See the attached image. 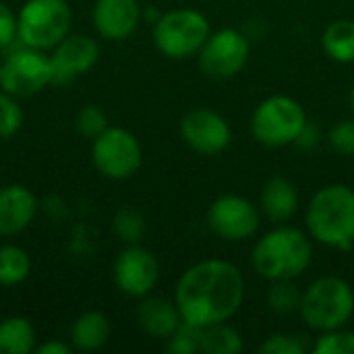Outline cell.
I'll use <instances>...</instances> for the list:
<instances>
[{
	"label": "cell",
	"instance_id": "6da1fadb",
	"mask_svg": "<svg viewBox=\"0 0 354 354\" xmlns=\"http://www.w3.org/2000/svg\"><path fill=\"white\" fill-rule=\"evenodd\" d=\"M245 299L241 270L224 259H205L191 266L178 280L174 303L185 324L207 328L232 319Z\"/></svg>",
	"mask_w": 354,
	"mask_h": 354
},
{
	"label": "cell",
	"instance_id": "7a4b0ae2",
	"mask_svg": "<svg viewBox=\"0 0 354 354\" xmlns=\"http://www.w3.org/2000/svg\"><path fill=\"white\" fill-rule=\"evenodd\" d=\"M313 259V247L309 236L290 226H280L263 234L251 255L255 272L274 280H295L307 272Z\"/></svg>",
	"mask_w": 354,
	"mask_h": 354
},
{
	"label": "cell",
	"instance_id": "3957f363",
	"mask_svg": "<svg viewBox=\"0 0 354 354\" xmlns=\"http://www.w3.org/2000/svg\"><path fill=\"white\" fill-rule=\"evenodd\" d=\"M309 234L332 249L348 251L354 245V191L346 185L319 189L307 205Z\"/></svg>",
	"mask_w": 354,
	"mask_h": 354
},
{
	"label": "cell",
	"instance_id": "277c9868",
	"mask_svg": "<svg viewBox=\"0 0 354 354\" xmlns=\"http://www.w3.org/2000/svg\"><path fill=\"white\" fill-rule=\"evenodd\" d=\"M73 25V10L66 0H27L17 12V39L21 46L50 52Z\"/></svg>",
	"mask_w": 354,
	"mask_h": 354
},
{
	"label": "cell",
	"instance_id": "5b68a950",
	"mask_svg": "<svg viewBox=\"0 0 354 354\" xmlns=\"http://www.w3.org/2000/svg\"><path fill=\"white\" fill-rule=\"evenodd\" d=\"M299 311L305 324L315 332L344 328L354 313L353 288L338 276L319 278L303 292Z\"/></svg>",
	"mask_w": 354,
	"mask_h": 354
},
{
	"label": "cell",
	"instance_id": "8992f818",
	"mask_svg": "<svg viewBox=\"0 0 354 354\" xmlns=\"http://www.w3.org/2000/svg\"><path fill=\"white\" fill-rule=\"evenodd\" d=\"M209 33L207 17L195 8H174L162 12L153 23V44L160 54L172 60L199 54Z\"/></svg>",
	"mask_w": 354,
	"mask_h": 354
},
{
	"label": "cell",
	"instance_id": "52a82bcc",
	"mask_svg": "<svg viewBox=\"0 0 354 354\" xmlns=\"http://www.w3.org/2000/svg\"><path fill=\"white\" fill-rule=\"evenodd\" d=\"M307 129L305 108L288 95L263 100L251 116V133L266 147L297 143Z\"/></svg>",
	"mask_w": 354,
	"mask_h": 354
},
{
	"label": "cell",
	"instance_id": "ba28073f",
	"mask_svg": "<svg viewBox=\"0 0 354 354\" xmlns=\"http://www.w3.org/2000/svg\"><path fill=\"white\" fill-rule=\"evenodd\" d=\"M91 162L102 176L110 180H127L139 172L143 149L131 131L108 127L91 141Z\"/></svg>",
	"mask_w": 354,
	"mask_h": 354
},
{
	"label": "cell",
	"instance_id": "9c48e42d",
	"mask_svg": "<svg viewBox=\"0 0 354 354\" xmlns=\"http://www.w3.org/2000/svg\"><path fill=\"white\" fill-rule=\"evenodd\" d=\"M52 85L50 54L19 46L2 62V87L15 97H29Z\"/></svg>",
	"mask_w": 354,
	"mask_h": 354
},
{
	"label": "cell",
	"instance_id": "30bf717a",
	"mask_svg": "<svg viewBox=\"0 0 354 354\" xmlns=\"http://www.w3.org/2000/svg\"><path fill=\"white\" fill-rule=\"evenodd\" d=\"M251 44L239 29H220L209 33L199 50V68L209 79H230L239 75L249 60Z\"/></svg>",
	"mask_w": 354,
	"mask_h": 354
},
{
	"label": "cell",
	"instance_id": "8fae6325",
	"mask_svg": "<svg viewBox=\"0 0 354 354\" xmlns=\"http://www.w3.org/2000/svg\"><path fill=\"white\" fill-rule=\"evenodd\" d=\"M207 226L224 241H247L259 228V212L241 195H222L207 209Z\"/></svg>",
	"mask_w": 354,
	"mask_h": 354
},
{
	"label": "cell",
	"instance_id": "7c38bea8",
	"mask_svg": "<svg viewBox=\"0 0 354 354\" xmlns=\"http://www.w3.org/2000/svg\"><path fill=\"white\" fill-rule=\"evenodd\" d=\"M116 288L133 299L147 297L160 280V263L156 255L139 245H129L118 253L112 266Z\"/></svg>",
	"mask_w": 354,
	"mask_h": 354
},
{
	"label": "cell",
	"instance_id": "4fadbf2b",
	"mask_svg": "<svg viewBox=\"0 0 354 354\" xmlns=\"http://www.w3.org/2000/svg\"><path fill=\"white\" fill-rule=\"evenodd\" d=\"M48 54L52 64V85H68L97 64L100 44L87 33H68Z\"/></svg>",
	"mask_w": 354,
	"mask_h": 354
},
{
	"label": "cell",
	"instance_id": "5bb4252c",
	"mask_svg": "<svg viewBox=\"0 0 354 354\" xmlns=\"http://www.w3.org/2000/svg\"><path fill=\"white\" fill-rule=\"evenodd\" d=\"M183 141L201 156L222 153L232 139L228 120L209 108H197L180 118Z\"/></svg>",
	"mask_w": 354,
	"mask_h": 354
},
{
	"label": "cell",
	"instance_id": "9a60e30c",
	"mask_svg": "<svg viewBox=\"0 0 354 354\" xmlns=\"http://www.w3.org/2000/svg\"><path fill=\"white\" fill-rule=\"evenodd\" d=\"M143 19L139 0H95L91 8V23L100 37L122 41L131 37Z\"/></svg>",
	"mask_w": 354,
	"mask_h": 354
},
{
	"label": "cell",
	"instance_id": "2e32d148",
	"mask_svg": "<svg viewBox=\"0 0 354 354\" xmlns=\"http://www.w3.org/2000/svg\"><path fill=\"white\" fill-rule=\"evenodd\" d=\"M37 214V199L25 185L0 187V236H17L31 226Z\"/></svg>",
	"mask_w": 354,
	"mask_h": 354
},
{
	"label": "cell",
	"instance_id": "e0dca14e",
	"mask_svg": "<svg viewBox=\"0 0 354 354\" xmlns=\"http://www.w3.org/2000/svg\"><path fill=\"white\" fill-rule=\"evenodd\" d=\"M135 317H137L139 328L147 336L160 338V340H168L183 326V317H180L176 303L162 299V297H149V295L143 297L137 307Z\"/></svg>",
	"mask_w": 354,
	"mask_h": 354
},
{
	"label": "cell",
	"instance_id": "ac0fdd59",
	"mask_svg": "<svg viewBox=\"0 0 354 354\" xmlns=\"http://www.w3.org/2000/svg\"><path fill=\"white\" fill-rule=\"evenodd\" d=\"M110 336L112 326L102 311H85L71 326V346L79 353H93L104 348Z\"/></svg>",
	"mask_w": 354,
	"mask_h": 354
},
{
	"label": "cell",
	"instance_id": "d6986e66",
	"mask_svg": "<svg viewBox=\"0 0 354 354\" xmlns=\"http://www.w3.org/2000/svg\"><path fill=\"white\" fill-rule=\"evenodd\" d=\"M261 209L274 222L292 218L299 209V191L284 176H272L261 189Z\"/></svg>",
	"mask_w": 354,
	"mask_h": 354
},
{
	"label": "cell",
	"instance_id": "ffe728a7",
	"mask_svg": "<svg viewBox=\"0 0 354 354\" xmlns=\"http://www.w3.org/2000/svg\"><path fill=\"white\" fill-rule=\"evenodd\" d=\"M35 346V328L27 317L12 315L0 322V354H29Z\"/></svg>",
	"mask_w": 354,
	"mask_h": 354
},
{
	"label": "cell",
	"instance_id": "44dd1931",
	"mask_svg": "<svg viewBox=\"0 0 354 354\" xmlns=\"http://www.w3.org/2000/svg\"><path fill=\"white\" fill-rule=\"evenodd\" d=\"M322 46L326 54L342 64L354 62V21L353 19H338L332 21L322 37Z\"/></svg>",
	"mask_w": 354,
	"mask_h": 354
},
{
	"label": "cell",
	"instance_id": "7402d4cb",
	"mask_svg": "<svg viewBox=\"0 0 354 354\" xmlns=\"http://www.w3.org/2000/svg\"><path fill=\"white\" fill-rule=\"evenodd\" d=\"M31 274V257L19 245H0V286H17Z\"/></svg>",
	"mask_w": 354,
	"mask_h": 354
},
{
	"label": "cell",
	"instance_id": "603a6c76",
	"mask_svg": "<svg viewBox=\"0 0 354 354\" xmlns=\"http://www.w3.org/2000/svg\"><path fill=\"white\" fill-rule=\"evenodd\" d=\"M243 351V336L224 324H214L201 328V353L207 354H239Z\"/></svg>",
	"mask_w": 354,
	"mask_h": 354
},
{
	"label": "cell",
	"instance_id": "cb8c5ba5",
	"mask_svg": "<svg viewBox=\"0 0 354 354\" xmlns=\"http://www.w3.org/2000/svg\"><path fill=\"white\" fill-rule=\"evenodd\" d=\"M112 228H114L116 236L122 243H127V245H139V241L143 239V234L147 230V224H145V218L137 209H133V207H120L114 214Z\"/></svg>",
	"mask_w": 354,
	"mask_h": 354
},
{
	"label": "cell",
	"instance_id": "d4e9b609",
	"mask_svg": "<svg viewBox=\"0 0 354 354\" xmlns=\"http://www.w3.org/2000/svg\"><path fill=\"white\" fill-rule=\"evenodd\" d=\"M266 299L270 309L276 313H292L301 307L303 292L295 286L292 280H274Z\"/></svg>",
	"mask_w": 354,
	"mask_h": 354
},
{
	"label": "cell",
	"instance_id": "484cf974",
	"mask_svg": "<svg viewBox=\"0 0 354 354\" xmlns=\"http://www.w3.org/2000/svg\"><path fill=\"white\" fill-rule=\"evenodd\" d=\"M23 110L19 106V97L0 89V139L15 137L23 127Z\"/></svg>",
	"mask_w": 354,
	"mask_h": 354
},
{
	"label": "cell",
	"instance_id": "4316f807",
	"mask_svg": "<svg viewBox=\"0 0 354 354\" xmlns=\"http://www.w3.org/2000/svg\"><path fill=\"white\" fill-rule=\"evenodd\" d=\"M311 351L313 354H354V332L342 328L322 332Z\"/></svg>",
	"mask_w": 354,
	"mask_h": 354
},
{
	"label": "cell",
	"instance_id": "83f0119b",
	"mask_svg": "<svg viewBox=\"0 0 354 354\" xmlns=\"http://www.w3.org/2000/svg\"><path fill=\"white\" fill-rule=\"evenodd\" d=\"M75 129L83 137H87V139L93 141L97 135H102L108 129V116L104 114L102 108H97L93 104H87V106H83L77 112V116H75Z\"/></svg>",
	"mask_w": 354,
	"mask_h": 354
},
{
	"label": "cell",
	"instance_id": "f1b7e54d",
	"mask_svg": "<svg viewBox=\"0 0 354 354\" xmlns=\"http://www.w3.org/2000/svg\"><path fill=\"white\" fill-rule=\"evenodd\" d=\"M166 351L172 354L201 353V328H195L183 322V326L168 338Z\"/></svg>",
	"mask_w": 354,
	"mask_h": 354
},
{
	"label": "cell",
	"instance_id": "f546056e",
	"mask_svg": "<svg viewBox=\"0 0 354 354\" xmlns=\"http://www.w3.org/2000/svg\"><path fill=\"white\" fill-rule=\"evenodd\" d=\"M305 351H307L305 342L288 334H272L259 346L261 354H305Z\"/></svg>",
	"mask_w": 354,
	"mask_h": 354
},
{
	"label": "cell",
	"instance_id": "4dcf8cb0",
	"mask_svg": "<svg viewBox=\"0 0 354 354\" xmlns=\"http://www.w3.org/2000/svg\"><path fill=\"white\" fill-rule=\"evenodd\" d=\"M330 145L342 156H354V118L340 120L330 131Z\"/></svg>",
	"mask_w": 354,
	"mask_h": 354
},
{
	"label": "cell",
	"instance_id": "1f68e13d",
	"mask_svg": "<svg viewBox=\"0 0 354 354\" xmlns=\"http://www.w3.org/2000/svg\"><path fill=\"white\" fill-rule=\"evenodd\" d=\"M17 39V15L4 2H0V48H10Z\"/></svg>",
	"mask_w": 354,
	"mask_h": 354
},
{
	"label": "cell",
	"instance_id": "d6a6232c",
	"mask_svg": "<svg viewBox=\"0 0 354 354\" xmlns=\"http://www.w3.org/2000/svg\"><path fill=\"white\" fill-rule=\"evenodd\" d=\"M75 353L71 344L62 340H48L39 346H35V354H71Z\"/></svg>",
	"mask_w": 354,
	"mask_h": 354
},
{
	"label": "cell",
	"instance_id": "836d02e7",
	"mask_svg": "<svg viewBox=\"0 0 354 354\" xmlns=\"http://www.w3.org/2000/svg\"><path fill=\"white\" fill-rule=\"evenodd\" d=\"M348 102H351V110L354 112V87L353 91H351V95H348Z\"/></svg>",
	"mask_w": 354,
	"mask_h": 354
},
{
	"label": "cell",
	"instance_id": "e575fe53",
	"mask_svg": "<svg viewBox=\"0 0 354 354\" xmlns=\"http://www.w3.org/2000/svg\"><path fill=\"white\" fill-rule=\"evenodd\" d=\"M0 87H2V62H0Z\"/></svg>",
	"mask_w": 354,
	"mask_h": 354
}]
</instances>
